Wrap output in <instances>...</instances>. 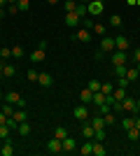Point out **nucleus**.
I'll list each match as a JSON object with an SVG mask.
<instances>
[{
	"label": "nucleus",
	"mask_w": 140,
	"mask_h": 156,
	"mask_svg": "<svg viewBox=\"0 0 140 156\" xmlns=\"http://www.w3.org/2000/svg\"><path fill=\"white\" fill-rule=\"evenodd\" d=\"M5 103H9V105H16L19 110H23L26 107V100L19 96L16 91H9V93H5Z\"/></svg>",
	"instance_id": "obj_1"
},
{
	"label": "nucleus",
	"mask_w": 140,
	"mask_h": 156,
	"mask_svg": "<svg viewBox=\"0 0 140 156\" xmlns=\"http://www.w3.org/2000/svg\"><path fill=\"white\" fill-rule=\"evenodd\" d=\"M87 7H89V14H91V16H100V14L105 12V2H103V0H91Z\"/></svg>",
	"instance_id": "obj_2"
},
{
	"label": "nucleus",
	"mask_w": 140,
	"mask_h": 156,
	"mask_svg": "<svg viewBox=\"0 0 140 156\" xmlns=\"http://www.w3.org/2000/svg\"><path fill=\"white\" fill-rule=\"evenodd\" d=\"M73 114H75L77 121H89V117H91V114H89V105H82V103L73 110Z\"/></svg>",
	"instance_id": "obj_3"
},
{
	"label": "nucleus",
	"mask_w": 140,
	"mask_h": 156,
	"mask_svg": "<svg viewBox=\"0 0 140 156\" xmlns=\"http://www.w3.org/2000/svg\"><path fill=\"white\" fill-rule=\"evenodd\" d=\"M63 23H66L68 28H77L82 23V16L77 12H66V21H63Z\"/></svg>",
	"instance_id": "obj_4"
},
{
	"label": "nucleus",
	"mask_w": 140,
	"mask_h": 156,
	"mask_svg": "<svg viewBox=\"0 0 140 156\" xmlns=\"http://www.w3.org/2000/svg\"><path fill=\"white\" fill-rule=\"evenodd\" d=\"M47 151H49V154H61V151H63V142H61L59 137L52 135V140L47 142Z\"/></svg>",
	"instance_id": "obj_5"
},
{
	"label": "nucleus",
	"mask_w": 140,
	"mask_h": 156,
	"mask_svg": "<svg viewBox=\"0 0 140 156\" xmlns=\"http://www.w3.org/2000/svg\"><path fill=\"white\" fill-rule=\"evenodd\" d=\"M126 58H128L126 51H119V49H114V51L110 54V63H112V65H124Z\"/></svg>",
	"instance_id": "obj_6"
},
{
	"label": "nucleus",
	"mask_w": 140,
	"mask_h": 156,
	"mask_svg": "<svg viewBox=\"0 0 140 156\" xmlns=\"http://www.w3.org/2000/svg\"><path fill=\"white\" fill-rule=\"evenodd\" d=\"M121 112H131V114H138V107H135V98H124L121 100Z\"/></svg>",
	"instance_id": "obj_7"
},
{
	"label": "nucleus",
	"mask_w": 140,
	"mask_h": 156,
	"mask_svg": "<svg viewBox=\"0 0 140 156\" xmlns=\"http://www.w3.org/2000/svg\"><path fill=\"white\" fill-rule=\"evenodd\" d=\"M98 51L112 54L114 51V37H103V40H100V49H98Z\"/></svg>",
	"instance_id": "obj_8"
},
{
	"label": "nucleus",
	"mask_w": 140,
	"mask_h": 156,
	"mask_svg": "<svg viewBox=\"0 0 140 156\" xmlns=\"http://www.w3.org/2000/svg\"><path fill=\"white\" fill-rule=\"evenodd\" d=\"M38 84H40L42 89H49V86L54 84V77L49 72H40V75H38Z\"/></svg>",
	"instance_id": "obj_9"
},
{
	"label": "nucleus",
	"mask_w": 140,
	"mask_h": 156,
	"mask_svg": "<svg viewBox=\"0 0 140 156\" xmlns=\"http://www.w3.org/2000/svg\"><path fill=\"white\" fill-rule=\"evenodd\" d=\"M128 37H124V35H117L114 37V49H119V51H128Z\"/></svg>",
	"instance_id": "obj_10"
},
{
	"label": "nucleus",
	"mask_w": 140,
	"mask_h": 156,
	"mask_svg": "<svg viewBox=\"0 0 140 156\" xmlns=\"http://www.w3.org/2000/svg\"><path fill=\"white\" fill-rule=\"evenodd\" d=\"M89 124H91L96 130H98V128H107V126H105V119H103V114H91V117H89Z\"/></svg>",
	"instance_id": "obj_11"
},
{
	"label": "nucleus",
	"mask_w": 140,
	"mask_h": 156,
	"mask_svg": "<svg viewBox=\"0 0 140 156\" xmlns=\"http://www.w3.org/2000/svg\"><path fill=\"white\" fill-rule=\"evenodd\" d=\"M61 142H63V151H68V154L77 149V142H75V137H70V135H68V137H63Z\"/></svg>",
	"instance_id": "obj_12"
},
{
	"label": "nucleus",
	"mask_w": 140,
	"mask_h": 156,
	"mask_svg": "<svg viewBox=\"0 0 140 156\" xmlns=\"http://www.w3.org/2000/svg\"><path fill=\"white\" fill-rule=\"evenodd\" d=\"M93 133H96V128L89 121H82V135L87 137V140H93Z\"/></svg>",
	"instance_id": "obj_13"
},
{
	"label": "nucleus",
	"mask_w": 140,
	"mask_h": 156,
	"mask_svg": "<svg viewBox=\"0 0 140 156\" xmlns=\"http://www.w3.org/2000/svg\"><path fill=\"white\" fill-rule=\"evenodd\" d=\"M91 98H93V91L89 89V86L80 91V103H82V105H89V103H91Z\"/></svg>",
	"instance_id": "obj_14"
},
{
	"label": "nucleus",
	"mask_w": 140,
	"mask_h": 156,
	"mask_svg": "<svg viewBox=\"0 0 140 156\" xmlns=\"http://www.w3.org/2000/svg\"><path fill=\"white\" fill-rule=\"evenodd\" d=\"M75 40H77V42H89V40H91V30H87V28H80V30L75 33Z\"/></svg>",
	"instance_id": "obj_15"
},
{
	"label": "nucleus",
	"mask_w": 140,
	"mask_h": 156,
	"mask_svg": "<svg viewBox=\"0 0 140 156\" xmlns=\"http://www.w3.org/2000/svg\"><path fill=\"white\" fill-rule=\"evenodd\" d=\"M0 154H2V156H12V154H14L12 140H2V147H0Z\"/></svg>",
	"instance_id": "obj_16"
},
{
	"label": "nucleus",
	"mask_w": 140,
	"mask_h": 156,
	"mask_svg": "<svg viewBox=\"0 0 140 156\" xmlns=\"http://www.w3.org/2000/svg\"><path fill=\"white\" fill-rule=\"evenodd\" d=\"M105 100H107V96H105V93H103V91H96V93H93V98H91V105L100 107V105L105 103Z\"/></svg>",
	"instance_id": "obj_17"
},
{
	"label": "nucleus",
	"mask_w": 140,
	"mask_h": 156,
	"mask_svg": "<svg viewBox=\"0 0 140 156\" xmlns=\"http://www.w3.org/2000/svg\"><path fill=\"white\" fill-rule=\"evenodd\" d=\"M91 154H93V156H105V154H107L105 144H103V142H96V140H93V149H91Z\"/></svg>",
	"instance_id": "obj_18"
},
{
	"label": "nucleus",
	"mask_w": 140,
	"mask_h": 156,
	"mask_svg": "<svg viewBox=\"0 0 140 156\" xmlns=\"http://www.w3.org/2000/svg\"><path fill=\"white\" fill-rule=\"evenodd\" d=\"M91 149H93V140H87L82 147H77V151H80L82 156H91Z\"/></svg>",
	"instance_id": "obj_19"
},
{
	"label": "nucleus",
	"mask_w": 140,
	"mask_h": 156,
	"mask_svg": "<svg viewBox=\"0 0 140 156\" xmlns=\"http://www.w3.org/2000/svg\"><path fill=\"white\" fill-rule=\"evenodd\" d=\"M28 58L33 61V63H42V61H45V49H40V47H38V49H35V51L31 54Z\"/></svg>",
	"instance_id": "obj_20"
},
{
	"label": "nucleus",
	"mask_w": 140,
	"mask_h": 156,
	"mask_svg": "<svg viewBox=\"0 0 140 156\" xmlns=\"http://www.w3.org/2000/svg\"><path fill=\"white\" fill-rule=\"evenodd\" d=\"M126 137H128V142H138V137H140V130L135 128V126H133V128H128V130H126Z\"/></svg>",
	"instance_id": "obj_21"
},
{
	"label": "nucleus",
	"mask_w": 140,
	"mask_h": 156,
	"mask_svg": "<svg viewBox=\"0 0 140 156\" xmlns=\"http://www.w3.org/2000/svg\"><path fill=\"white\" fill-rule=\"evenodd\" d=\"M12 56H14V61H16V58H23V56H26L23 47H21V44H14L12 47Z\"/></svg>",
	"instance_id": "obj_22"
},
{
	"label": "nucleus",
	"mask_w": 140,
	"mask_h": 156,
	"mask_svg": "<svg viewBox=\"0 0 140 156\" xmlns=\"http://www.w3.org/2000/svg\"><path fill=\"white\" fill-rule=\"evenodd\" d=\"M112 98H114V100H124V98H126V89H121V86H114Z\"/></svg>",
	"instance_id": "obj_23"
},
{
	"label": "nucleus",
	"mask_w": 140,
	"mask_h": 156,
	"mask_svg": "<svg viewBox=\"0 0 140 156\" xmlns=\"http://www.w3.org/2000/svg\"><path fill=\"white\" fill-rule=\"evenodd\" d=\"M103 119H105V126H114V124H117V117H114L112 110L105 112V114H103Z\"/></svg>",
	"instance_id": "obj_24"
},
{
	"label": "nucleus",
	"mask_w": 140,
	"mask_h": 156,
	"mask_svg": "<svg viewBox=\"0 0 140 156\" xmlns=\"http://www.w3.org/2000/svg\"><path fill=\"white\" fill-rule=\"evenodd\" d=\"M126 70H128L126 63H124V65H112V72L117 75V77H126Z\"/></svg>",
	"instance_id": "obj_25"
},
{
	"label": "nucleus",
	"mask_w": 140,
	"mask_h": 156,
	"mask_svg": "<svg viewBox=\"0 0 140 156\" xmlns=\"http://www.w3.org/2000/svg\"><path fill=\"white\" fill-rule=\"evenodd\" d=\"M105 30H107V28L103 26V23H93V26H91V33H93V35H100V37L105 35Z\"/></svg>",
	"instance_id": "obj_26"
},
{
	"label": "nucleus",
	"mask_w": 140,
	"mask_h": 156,
	"mask_svg": "<svg viewBox=\"0 0 140 156\" xmlns=\"http://www.w3.org/2000/svg\"><path fill=\"white\" fill-rule=\"evenodd\" d=\"M16 133L26 137L28 133H31V126H28V121H21V124H19V128H16Z\"/></svg>",
	"instance_id": "obj_27"
},
{
	"label": "nucleus",
	"mask_w": 140,
	"mask_h": 156,
	"mask_svg": "<svg viewBox=\"0 0 140 156\" xmlns=\"http://www.w3.org/2000/svg\"><path fill=\"white\" fill-rule=\"evenodd\" d=\"M54 137H59V140L68 137V128H63V126H56V128H54Z\"/></svg>",
	"instance_id": "obj_28"
},
{
	"label": "nucleus",
	"mask_w": 140,
	"mask_h": 156,
	"mask_svg": "<svg viewBox=\"0 0 140 156\" xmlns=\"http://www.w3.org/2000/svg\"><path fill=\"white\" fill-rule=\"evenodd\" d=\"M121 128H124V130L133 128V114H128V117H124V119H121Z\"/></svg>",
	"instance_id": "obj_29"
},
{
	"label": "nucleus",
	"mask_w": 140,
	"mask_h": 156,
	"mask_svg": "<svg viewBox=\"0 0 140 156\" xmlns=\"http://www.w3.org/2000/svg\"><path fill=\"white\" fill-rule=\"evenodd\" d=\"M9 133H12V128H9L7 124L0 126V140H9Z\"/></svg>",
	"instance_id": "obj_30"
},
{
	"label": "nucleus",
	"mask_w": 140,
	"mask_h": 156,
	"mask_svg": "<svg viewBox=\"0 0 140 156\" xmlns=\"http://www.w3.org/2000/svg\"><path fill=\"white\" fill-rule=\"evenodd\" d=\"M14 72H16V68H14L12 63H7V61H5V70H2V77H12Z\"/></svg>",
	"instance_id": "obj_31"
},
{
	"label": "nucleus",
	"mask_w": 140,
	"mask_h": 156,
	"mask_svg": "<svg viewBox=\"0 0 140 156\" xmlns=\"http://www.w3.org/2000/svg\"><path fill=\"white\" fill-rule=\"evenodd\" d=\"M0 58H2V61L12 58V47H2V49H0Z\"/></svg>",
	"instance_id": "obj_32"
},
{
	"label": "nucleus",
	"mask_w": 140,
	"mask_h": 156,
	"mask_svg": "<svg viewBox=\"0 0 140 156\" xmlns=\"http://www.w3.org/2000/svg\"><path fill=\"white\" fill-rule=\"evenodd\" d=\"M105 135H107L105 128H98L96 133H93V140H96V142H105Z\"/></svg>",
	"instance_id": "obj_33"
},
{
	"label": "nucleus",
	"mask_w": 140,
	"mask_h": 156,
	"mask_svg": "<svg viewBox=\"0 0 140 156\" xmlns=\"http://www.w3.org/2000/svg\"><path fill=\"white\" fill-rule=\"evenodd\" d=\"M63 9H66V12H75V9H77V0H66V2H63Z\"/></svg>",
	"instance_id": "obj_34"
},
{
	"label": "nucleus",
	"mask_w": 140,
	"mask_h": 156,
	"mask_svg": "<svg viewBox=\"0 0 140 156\" xmlns=\"http://www.w3.org/2000/svg\"><path fill=\"white\" fill-rule=\"evenodd\" d=\"M16 7H19V12H28L31 9V0H16Z\"/></svg>",
	"instance_id": "obj_35"
},
{
	"label": "nucleus",
	"mask_w": 140,
	"mask_h": 156,
	"mask_svg": "<svg viewBox=\"0 0 140 156\" xmlns=\"http://www.w3.org/2000/svg\"><path fill=\"white\" fill-rule=\"evenodd\" d=\"M138 77H140V75H138V70H135V68H128V70H126V79H128V82H135Z\"/></svg>",
	"instance_id": "obj_36"
},
{
	"label": "nucleus",
	"mask_w": 140,
	"mask_h": 156,
	"mask_svg": "<svg viewBox=\"0 0 140 156\" xmlns=\"http://www.w3.org/2000/svg\"><path fill=\"white\" fill-rule=\"evenodd\" d=\"M110 26H112V28L121 26V16H119V14H112V16H110Z\"/></svg>",
	"instance_id": "obj_37"
},
{
	"label": "nucleus",
	"mask_w": 140,
	"mask_h": 156,
	"mask_svg": "<svg viewBox=\"0 0 140 156\" xmlns=\"http://www.w3.org/2000/svg\"><path fill=\"white\" fill-rule=\"evenodd\" d=\"M12 117L16 119V121H19V124H21V121H28V114H26V112H23V110H19V112H14Z\"/></svg>",
	"instance_id": "obj_38"
},
{
	"label": "nucleus",
	"mask_w": 140,
	"mask_h": 156,
	"mask_svg": "<svg viewBox=\"0 0 140 156\" xmlns=\"http://www.w3.org/2000/svg\"><path fill=\"white\" fill-rule=\"evenodd\" d=\"M38 75H40V72H38V70H33V68H31V70L26 72V79H28V82H38Z\"/></svg>",
	"instance_id": "obj_39"
},
{
	"label": "nucleus",
	"mask_w": 140,
	"mask_h": 156,
	"mask_svg": "<svg viewBox=\"0 0 140 156\" xmlns=\"http://www.w3.org/2000/svg\"><path fill=\"white\" fill-rule=\"evenodd\" d=\"M100 91L105 93V96H110V93H112V91H114V86H112V84H110V82H107V84H100Z\"/></svg>",
	"instance_id": "obj_40"
},
{
	"label": "nucleus",
	"mask_w": 140,
	"mask_h": 156,
	"mask_svg": "<svg viewBox=\"0 0 140 156\" xmlns=\"http://www.w3.org/2000/svg\"><path fill=\"white\" fill-rule=\"evenodd\" d=\"M0 112H5L7 117H12V114H14V105H9V103H5V105H2V110H0Z\"/></svg>",
	"instance_id": "obj_41"
},
{
	"label": "nucleus",
	"mask_w": 140,
	"mask_h": 156,
	"mask_svg": "<svg viewBox=\"0 0 140 156\" xmlns=\"http://www.w3.org/2000/svg\"><path fill=\"white\" fill-rule=\"evenodd\" d=\"M89 89H91L93 93L100 91V82H98V79H91V82H89Z\"/></svg>",
	"instance_id": "obj_42"
},
{
	"label": "nucleus",
	"mask_w": 140,
	"mask_h": 156,
	"mask_svg": "<svg viewBox=\"0 0 140 156\" xmlns=\"http://www.w3.org/2000/svg\"><path fill=\"white\" fill-rule=\"evenodd\" d=\"M128 84H131V82H128L126 77H117V86H121V89H128Z\"/></svg>",
	"instance_id": "obj_43"
},
{
	"label": "nucleus",
	"mask_w": 140,
	"mask_h": 156,
	"mask_svg": "<svg viewBox=\"0 0 140 156\" xmlns=\"http://www.w3.org/2000/svg\"><path fill=\"white\" fill-rule=\"evenodd\" d=\"M16 12H19L16 2H7V14H16Z\"/></svg>",
	"instance_id": "obj_44"
},
{
	"label": "nucleus",
	"mask_w": 140,
	"mask_h": 156,
	"mask_svg": "<svg viewBox=\"0 0 140 156\" xmlns=\"http://www.w3.org/2000/svg\"><path fill=\"white\" fill-rule=\"evenodd\" d=\"M91 26H93V21L84 16V19H82V28H87V30H91Z\"/></svg>",
	"instance_id": "obj_45"
},
{
	"label": "nucleus",
	"mask_w": 140,
	"mask_h": 156,
	"mask_svg": "<svg viewBox=\"0 0 140 156\" xmlns=\"http://www.w3.org/2000/svg\"><path fill=\"white\" fill-rule=\"evenodd\" d=\"M133 61H135V63H140V47L133 51Z\"/></svg>",
	"instance_id": "obj_46"
},
{
	"label": "nucleus",
	"mask_w": 140,
	"mask_h": 156,
	"mask_svg": "<svg viewBox=\"0 0 140 156\" xmlns=\"http://www.w3.org/2000/svg\"><path fill=\"white\" fill-rule=\"evenodd\" d=\"M2 124H7V114H5V112H0V126H2Z\"/></svg>",
	"instance_id": "obj_47"
},
{
	"label": "nucleus",
	"mask_w": 140,
	"mask_h": 156,
	"mask_svg": "<svg viewBox=\"0 0 140 156\" xmlns=\"http://www.w3.org/2000/svg\"><path fill=\"white\" fill-rule=\"evenodd\" d=\"M2 70H5V61L0 58V77H2Z\"/></svg>",
	"instance_id": "obj_48"
},
{
	"label": "nucleus",
	"mask_w": 140,
	"mask_h": 156,
	"mask_svg": "<svg viewBox=\"0 0 140 156\" xmlns=\"http://www.w3.org/2000/svg\"><path fill=\"white\" fill-rule=\"evenodd\" d=\"M47 2H49V5H59L61 0H47Z\"/></svg>",
	"instance_id": "obj_49"
},
{
	"label": "nucleus",
	"mask_w": 140,
	"mask_h": 156,
	"mask_svg": "<svg viewBox=\"0 0 140 156\" xmlns=\"http://www.w3.org/2000/svg\"><path fill=\"white\" fill-rule=\"evenodd\" d=\"M7 2H9V0H0V7H7Z\"/></svg>",
	"instance_id": "obj_50"
},
{
	"label": "nucleus",
	"mask_w": 140,
	"mask_h": 156,
	"mask_svg": "<svg viewBox=\"0 0 140 156\" xmlns=\"http://www.w3.org/2000/svg\"><path fill=\"white\" fill-rule=\"evenodd\" d=\"M135 107H138V112H140V98H138V100H135Z\"/></svg>",
	"instance_id": "obj_51"
},
{
	"label": "nucleus",
	"mask_w": 140,
	"mask_h": 156,
	"mask_svg": "<svg viewBox=\"0 0 140 156\" xmlns=\"http://www.w3.org/2000/svg\"><path fill=\"white\" fill-rule=\"evenodd\" d=\"M77 2H84V5H89V2H91V0H77Z\"/></svg>",
	"instance_id": "obj_52"
},
{
	"label": "nucleus",
	"mask_w": 140,
	"mask_h": 156,
	"mask_svg": "<svg viewBox=\"0 0 140 156\" xmlns=\"http://www.w3.org/2000/svg\"><path fill=\"white\" fill-rule=\"evenodd\" d=\"M135 70H138V75H140V63H135Z\"/></svg>",
	"instance_id": "obj_53"
},
{
	"label": "nucleus",
	"mask_w": 140,
	"mask_h": 156,
	"mask_svg": "<svg viewBox=\"0 0 140 156\" xmlns=\"http://www.w3.org/2000/svg\"><path fill=\"white\" fill-rule=\"evenodd\" d=\"M135 5H140V0H135Z\"/></svg>",
	"instance_id": "obj_54"
},
{
	"label": "nucleus",
	"mask_w": 140,
	"mask_h": 156,
	"mask_svg": "<svg viewBox=\"0 0 140 156\" xmlns=\"http://www.w3.org/2000/svg\"><path fill=\"white\" fill-rule=\"evenodd\" d=\"M0 100H2V91H0Z\"/></svg>",
	"instance_id": "obj_55"
}]
</instances>
